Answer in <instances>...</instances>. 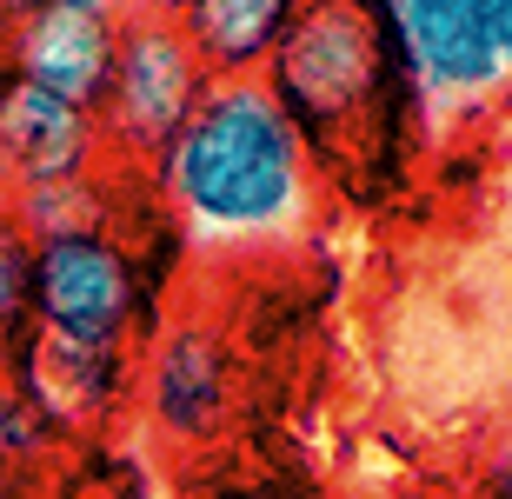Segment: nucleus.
Wrapping results in <instances>:
<instances>
[{
  "label": "nucleus",
  "mask_w": 512,
  "mask_h": 499,
  "mask_svg": "<svg viewBox=\"0 0 512 499\" xmlns=\"http://www.w3.org/2000/svg\"><path fill=\"white\" fill-rule=\"evenodd\" d=\"M167 227L200 247H293L320 213V160L266 80H213L187 127L147 160Z\"/></svg>",
  "instance_id": "obj_1"
},
{
  "label": "nucleus",
  "mask_w": 512,
  "mask_h": 499,
  "mask_svg": "<svg viewBox=\"0 0 512 499\" xmlns=\"http://www.w3.org/2000/svg\"><path fill=\"white\" fill-rule=\"evenodd\" d=\"M266 87L293 127L306 134L320 173H393L406 140L426 120L419 87L399 60L386 0H313V14L293 27Z\"/></svg>",
  "instance_id": "obj_2"
},
{
  "label": "nucleus",
  "mask_w": 512,
  "mask_h": 499,
  "mask_svg": "<svg viewBox=\"0 0 512 499\" xmlns=\"http://www.w3.org/2000/svg\"><path fill=\"white\" fill-rule=\"evenodd\" d=\"M213 74L200 67L193 40L180 34V20L167 14H120V47H114V74H107V94H100V134H107V154L127 160V167H147L160 147H167L187 114L207 100Z\"/></svg>",
  "instance_id": "obj_3"
},
{
  "label": "nucleus",
  "mask_w": 512,
  "mask_h": 499,
  "mask_svg": "<svg viewBox=\"0 0 512 499\" xmlns=\"http://www.w3.org/2000/svg\"><path fill=\"white\" fill-rule=\"evenodd\" d=\"M386 20L426 114H473L512 87L479 0H386Z\"/></svg>",
  "instance_id": "obj_4"
},
{
  "label": "nucleus",
  "mask_w": 512,
  "mask_h": 499,
  "mask_svg": "<svg viewBox=\"0 0 512 499\" xmlns=\"http://www.w3.org/2000/svg\"><path fill=\"white\" fill-rule=\"evenodd\" d=\"M107 167H114V154H107L94 107L60 100L47 87H27V80L0 87V187L14 200L87 187Z\"/></svg>",
  "instance_id": "obj_5"
},
{
  "label": "nucleus",
  "mask_w": 512,
  "mask_h": 499,
  "mask_svg": "<svg viewBox=\"0 0 512 499\" xmlns=\"http://www.w3.org/2000/svg\"><path fill=\"white\" fill-rule=\"evenodd\" d=\"M120 20L114 14H34L7 27V74L27 87H47L60 100L100 107L107 74H114Z\"/></svg>",
  "instance_id": "obj_6"
},
{
  "label": "nucleus",
  "mask_w": 512,
  "mask_h": 499,
  "mask_svg": "<svg viewBox=\"0 0 512 499\" xmlns=\"http://www.w3.org/2000/svg\"><path fill=\"white\" fill-rule=\"evenodd\" d=\"M233 406V360L227 346L200 327H180L160 340L147 366V413L167 440H213Z\"/></svg>",
  "instance_id": "obj_7"
},
{
  "label": "nucleus",
  "mask_w": 512,
  "mask_h": 499,
  "mask_svg": "<svg viewBox=\"0 0 512 499\" xmlns=\"http://www.w3.org/2000/svg\"><path fill=\"white\" fill-rule=\"evenodd\" d=\"M306 14L313 0H187L173 20L213 80H260Z\"/></svg>",
  "instance_id": "obj_8"
},
{
  "label": "nucleus",
  "mask_w": 512,
  "mask_h": 499,
  "mask_svg": "<svg viewBox=\"0 0 512 499\" xmlns=\"http://www.w3.org/2000/svg\"><path fill=\"white\" fill-rule=\"evenodd\" d=\"M27 260H34V240H27V220H20L14 193L0 187V333L20 320L27 307Z\"/></svg>",
  "instance_id": "obj_9"
},
{
  "label": "nucleus",
  "mask_w": 512,
  "mask_h": 499,
  "mask_svg": "<svg viewBox=\"0 0 512 499\" xmlns=\"http://www.w3.org/2000/svg\"><path fill=\"white\" fill-rule=\"evenodd\" d=\"M34 14H133V0H0V34Z\"/></svg>",
  "instance_id": "obj_10"
},
{
  "label": "nucleus",
  "mask_w": 512,
  "mask_h": 499,
  "mask_svg": "<svg viewBox=\"0 0 512 499\" xmlns=\"http://www.w3.org/2000/svg\"><path fill=\"white\" fill-rule=\"evenodd\" d=\"M479 14H486V34H493V47H499V67H506V80H512V0H479Z\"/></svg>",
  "instance_id": "obj_11"
},
{
  "label": "nucleus",
  "mask_w": 512,
  "mask_h": 499,
  "mask_svg": "<svg viewBox=\"0 0 512 499\" xmlns=\"http://www.w3.org/2000/svg\"><path fill=\"white\" fill-rule=\"evenodd\" d=\"M486 493H493V499H512V433L499 440V453H493V480H486Z\"/></svg>",
  "instance_id": "obj_12"
},
{
  "label": "nucleus",
  "mask_w": 512,
  "mask_h": 499,
  "mask_svg": "<svg viewBox=\"0 0 512 499\" xmlns=\"http://www.w3.org/2000/svg\"><path fill=\"white\" fill-rule=\"evenodd\" d=\"M14 486H20V460L0 446V499H14Z\"/></svg>",
  "instance_id": "obj_13"
},
{
  "label": "nucleus",
  "mask_w": 512,
  "mask_h": 499,
  "mask_svg": "<svg viewBox=\"0 0 512 499\" xmlns=\"http://www.w3.org/2000/svg\"><path fill=\"white\" fill-rule=\"evenodd\" d=\"M107 499H167V493H160V486H147V480H133V486H114Z\"/></svg>",
  "instance_id": "obj_14"
},
{
  "label": "nucleus",
  "mask_w": 512,
  "mask_h": 499,
  "mask_svg": "<svg viewBox=\"0 0 512 499\" xmlns=\"http://www.w3.org/2000/svg\"><path fill=\"white\" fill-rule=\"evenodd\" d=\"M133 7H140V14H167V20H173L180 7H187V0H133Z\"/></svg>",
  "instance_id": "obj_15"
},
{
  "label": "nucleus",
  "mask_w": 512,
  "mask_h": 499,
  "mask_svg": "<svg viewBox=\"0 0 512 499\" xmlns=\"http://www.w3.org/2000/svg\"><path fill=\"white\" fill-rule=\"evenodd\" d=\"M7 80H14V74H7V34H0V87H7Z\"/></svg>",
  "instance_id": "obj_16"
},
{
  "label": "nucleus",
  "mask_w": 512,
  "mask_h": 499,
  "mask_svg": "<svg viewBox=\"0 0 512 499\" xmlns=\"http://www.w3.org/2000/svg\"><path fill=\"white\" fill-rule=\"evenodd\" d=\"M473 499H493V493H486V486H479V493H473Z\"/></svg>",
  "instance_id": "obj_17"
},
{
  "label": "nucleus",
  "mask_w": 512,
  "mask_h": 499,
  "mask_svg": "<svg viewBox=\"0 0 512 499\" xmlns=\"http://www.w3.org/2000/svg\"><path fill=\"white\" fill-rule=\"evenodd\" d=\"M0 386H7V366H0Z\"/></svg>",
  "instance_id": "obj_18"
}]
</instances>
